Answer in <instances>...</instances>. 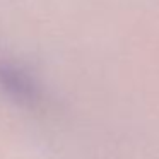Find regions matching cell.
<instances>
[{"mask_svg": "<svg viewBox=\"0 0 159 159\" xmlns=\"http://www.w3.org/2000/svg\"><path fill=\"white\" fill-rule=\"evenodd\" d=\"M0 91L26 110H38L43 104V91L36 79L16 62L0 57Z\"/></svg>", "mask_w": 159, "mask_h": 159, "instance_id": "1", "label": "cell"}]
</instances>
